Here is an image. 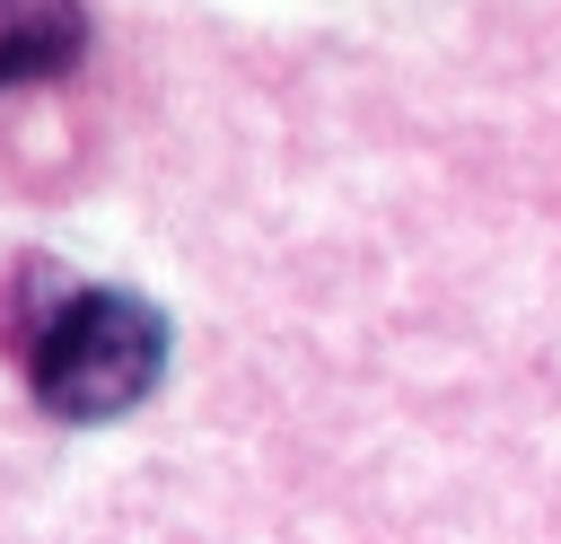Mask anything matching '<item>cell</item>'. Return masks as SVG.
<instances>
[{
	"label": "cell",
	"mask_w": 561,
	"mask_h": 544,
	"mask_svg": "<svg viewBox=\"0 0 561 544\" xmlns=\"http://www.w3.org/2000/svg\"><path fill=\"white\" fill-rule=\"evenodd\" d=\"M0 342L26 395L53 421H123L167 377V316L140 290L70 281L61 263L26 254L0 281Z\"/></svg>",
	"instance_id": "6da1fadb"
},
{
	"label": "cell",
	"mask_w": 561,
	"mask_h": 544,
	"mask_svg": "<svg viewBox=\"0 0 561 544\" xmlns=\"http://www.w3.org/2000/svg\"><path fill=\"white\" fill-rule=\"evenodd\" d=\"M88 9L79 0H0V88H44L79 70Z\"/></svg>",
	"instance_id": "7a4b0ae2"
}]
</instances>
